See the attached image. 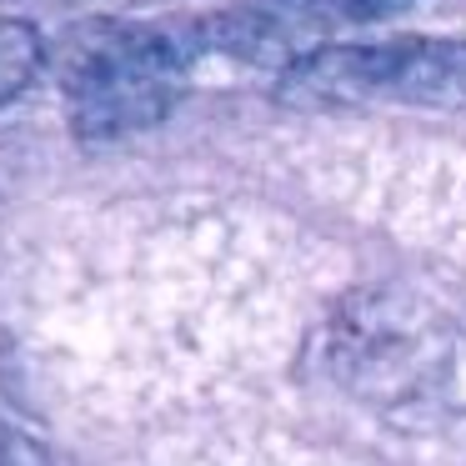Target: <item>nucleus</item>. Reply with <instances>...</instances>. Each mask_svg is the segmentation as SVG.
<instances>
[{
  "label": "nucleus",
  "mask_w": 466,
  "mask_h": 466,
  "mask_svg": "<svg viewBox=\"0 0 466 466\" xmlns=\"http://www.w3.org/2000/svg\"><path fill=\"white\" fill-rule=\"evenodd\" d=\"M186 61L151 25H86L61 51V91L71 126L91 141L131 136L166 121L181 96Z\"/></svg>",
  "instance_id": "f257e3e1"
},
{
  "label": "nucleus",
  "mask_w": 466,
  "mask_h": 466,
  "mask_svg": "<svg viewBox=\"0 0 466 466\" xmlns=\"http://www.w3.org/2000/svg\"><path fill=\"white\" fill-rule=\"evenodd\" d=\"M291 106H466V46L391 41V46H321L281 76Z\"/></svg>",
  "instance_id": "f03ea898"
},
{
  "label": "nucleus",
  "mask_w": 466,
  "mask_h": 466,
  "mask_svg": "<svg viewBox=\"0 0 466 466\" xmlns=\"http://www.w3.org/2000/svg\"><path fill=\"white\" fill-rule=\"evenodd\" d=\"M341 361L356 376L361 391H376L381 401L421 391V381H431V371H441V346L426 336V321H411L396 306H356L346 316L341 336Z\"/></svg>",
  "instance_id": "7ed1b4c3"
},
{
  "label": "nucleus",
  "mask_w": 466,
  "mask_h": 466,
  "mask_svg": "<svg viewBox=\"0 0 466 466\" xmlns=\"http://www.w3.org/2000/svg\"><path fill=\"white\" fill-rule=\"evenodd\" d=\"M346 15V0H241L211 21V41L246 66L291 71Z\"/></svg>",
  "instance_id": "20e7f679"
},
{
  "label": "nucleus",
  "mask_w": 466,
  "mask_h": 466,
  "mask_svg": "<svg viewBox=\"0 0 466 466\" xmlns=\"http://www.w3.org/2000/svg\"><path fill=\"white\" fill-rule=\"evenodd\" d=\"M35 71H41V31L31 21L0 15V106L15 101Z\"/></svg>",
  "instance_id": "39448f33"
},
{
  "label": "nucleus",
  "mask_w": 466,
  "mask_h": 466,
  "mask_svg": "<svg viewBox=\"0 0 466 466\" xmlns=\"http://www.w3.org/2000/svg\"><path fill=\"white\" fill-rule=\"evenodd\" d=\"M0 466H56V461L31 431H21L15 421L0 416Z\"/></svg>",
  "instance_id": "423d86ee"
},
{
  "label": "nucleus",
  "mask_w": 466,
  "mask_h": 466,
  "mask_svg": "<svg viewBox=\"0 0 466 466\" xmlns=\"http://www.w3.org/2000/svg\"><path fill=\"white\" fill-rule=\"evenodd\" d=\"M411 0H346V15H356V21H381V15H396Z\"/></svg>",
  "instance_id": "0eeeda50"
}]
</instances>
